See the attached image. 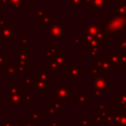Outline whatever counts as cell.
<instances>
[{
    "label": "cell",
    "instance_id": "cell-1",
    "mask_svg": "<svg viewBox=\"0 0 126 126\" xmlns=\"http://www.w3.org/2000/svg\"><path fill=\"white\" fill-rule=\"evenodd\" d=\"M103 30L106 40H113L116 35H124V32H126V16L117 15L114 12L111 13L103 22Z\"/></svg>",
    "mask_w": 126,
    "mask_h": 126
},
{
    "label": "cell",
    "instance_id": "cell-2",
    "mask_svg": "<svg viewBox=\"0 0 126 126\" xmlns=\"http://www.w3.org/2000/svg\"><path fill=\"white\" fill-rule=\"evenodd\" d=\"M75 94V90L71 88L70 85H51V101H63L66 104L70 102V94Z\"/></svg>",
    "mask_w": 126,
    "mask_h": 126
},
{
    "label": "cell",
    "instance_id": "cell-3",
    "mask_svg": "<svg viewBox=\"0 0 126 126\" xmlns=\"http://www.w3.org/2000/svg\"><path fill=\"white\" fill-rule=\"evenodd\" d=\"M48 61V71L52 72H65L67 70V68L70 66L71 64V60L69 57L66 56L65 53H58L57 55H55L52 59L47 60Z\"/></svg>",
    "mask_w": 126,
    "mask_h": 126
},
{
    "label": "cell",
    "instance_id": "cell-4",
    "mask_svg": "<svg viewBox=\"0 0 126 126\" xmlns=\"http://www.w3.org/2000/svg\"><path fill=\"white\" fill-rule=\"evenodd\" d=\"M65 22H51V24L47 28V38L54 40H64L66 39L65 33Z\"/></svg>",
    "mask_w": 126,
    "mask_h": 126
},
{
    "label": "cell",
    "instance_id": "cell-5",
    "mask_svg": "<svg viewBox=\"0 0 126 126\" xmlns=\"http://www.w3.org/2000/svg\"><path fill=\"white\" fill-rule=\"evenodd\" d=\"M109 80H110V74L97 73L88 81V84L93 86L94 89H96L103 94L109 89Z\"/></svg>",
    "mask_w": 126,
    "mask_h": 126
},
{
    "label": "cell",
    "instance_id": "cell-6",
    "mask_svg": "<svg viewBox=\"0 0 126 126\" xmlns=\"http://www.w3.org/2000/svg\"><path fill=\"white\" fill-rule=\"evenodd\" d=\"M17 36V28L8 22V24L0 29V39L4 44H10Z\"/></svg>",
    "mask_w": 126,
    "mask_h": 126
},
{
    "label": "cell",
    "instance_id": "cell-7",
    "mask_svg": "<svg viewBox=\"0 0 126 126\" xmlns=\"http://www.w3.org/2000/svg\"><path fill=\"white\" fill-rule=\"evenodd\" d=\"M92 66L95 69L97 73L102 74H110L115 70V66L111 65L105 58H98V59H92Z\"/></svg>",
    "mask_w": 126,
    "mask_h": 126
},
{
    "label": "cell",
    "instance_id": "cell-8",
    "mask_svg": "<svg viewBox=\"0 0 126 126\" xmlns=\"http://www.w3.org/2000/svg\"><path fill=\"white\" fill-rule=\"evenodd\" d=\"M16 64L18 67L22 68L26 72L31 70V60L29 57V53L22 50L21 48L16 49Z\"/></svg>",
    "mask_w": 126,
    "mask_h": 126
},
{
    "label": "cell",
    "instance_id": "cell-9",
    "mask_svg": "<svg viewBox=\"0 0 126 126\" xmlns=\"http://www.w3.org/2000/svg\"><path fill=\"white\" fill-rule=\"evenodd\" d=\"M65 75L70 77V80H79L84 75V67L78 62H71L70 66L65 71Z\"/></svg>",
    "mask_w": 126,
    "mask_h": 126
},
{
    "label": "cell",
    "instance_id": "cell-10",
    "mask_svg": "<svg viewBox=\"0 0 126 126\" xmlns=\"http://www.w3.org/2000/svg\"><path fill=\"white\" fill-rule=\"evenodd\" d=\"M26 100L24 94H7V106L8 107H25Z\"/></svg>",
    "mask_w": 126,
    "mask_h": 126
},
{
    "label": "cell",
    "instance_id": "cell-11",
    "mask_svg": "<svg viewBox=\"0 0 126 126\" xmlns=\"http://www.w3.org/2000/svg\"><path fill=\"white\" fill-rule=\"evenodd\" d=\"M102 27V22H84L85 35L95 36Z\"/></svg>",
    "mask_w": 126,
    "mask_h": 126
},
{
    "label": "cell",
    "instance_id": "cell-12",
    "mask_svg": "<svg viewBox=\"0 0 126 126\" xmlns=\"http://www.w3.org/2000/svg\"><path fill=\"white\" fill-rule=\"evenodd\" d=\"M111 0H92V2L87 5L88 8H90L93 13H105L106 8L105 6L110 3Z\"/></svg>",
    "mask_w": 126,
    "mask_h": 126
},
{
    "label": "cell",
    "instance_id": "cell-13",
    "mask_svg": "<svg viewBox=\"0 0 126 126\" xmlns=\"http://www.w3.org/2000/svg\"><path fill=\"white\" fill-rule=\"evenodd\" d=\"M101 45H102L101 41L98 40L96 37L91 36V35H85V37H84V43H83V47L85 49H88L89 50L91 48H100Z\"/></svg>",
    "mask_w": 126,
    "mask_h": 126
},
{
    "label": "cell",
    "instance_id": "cell-14",
    "mask_svg": "<svg viewBox=\"0 0 126 126\" xmlns=\"http://www.w3.org/2000/svg\"><path fill=\"white\" fill-rule=\"evenodd\" d=\"M42 52H43L44 57L47 60H50L55 55H57L58 53H60L62 51H61V48H58L55 43H49V44H47V47L42 49Z\"/></svg>",
    "mask_w": 126,
    "mask_h": 126
},
{
    "label": "cell",
    "instance_id": "cell-15",
    "mask_svg": "<svg viewBox=\"0 0 126 126\" xmlns=\"http://www.w3.org/2000/svg\"><path fill=\"white\" fill-rule=\"evenodd\" d=\"M17 64L15 62H6L3 65V75L7 77V80H12V76L16 75Z\"/></svg>",
    "mask_w": 126,
    "mask_h": 126
},
{
    "label": "cell",
    "instance_id": "cell-16",
    "mask_svg": "<svg viewBox=\"0 0 126 126\" xmlns=\"http://www.w3.org/2000/svg\"><path fill=\"white\" fill-rule=\"evenodd\" d=\"M125 104H126V89H120L118 93L114 94V105L119 108Z\"/></svg>",
    "mask_w": 126,
    "mask_h": 126
},
{
    "label": "cell",
    "instance_id": "cell-17",
    "mask_svg": "<svg viewBox=\"0 0 126 126\" xmlns=\"http://www.w3.org/2000/svg\"><path fill=\"white\" fill-rule=\"evenodd\" d=\"M115 50H116V49H115L114 47L111 48L109 52L105 53V57H104V58H105L111 65H113V66L116 67V66H119L120 57H119V53H117Z\"/></svg>",
    "mask_w": 126,
    "mask_h": 126
},
{
    "label": "cell",
    "instance_id": "cell-18",
    "mask_svg": "<svg viewBox=\"0 0 126 126\" xmlns=\"http://www.w3.org/2000/svg\"><path fill=\"white\" fill-rule=\"evenodd\" d=\"M37 79H38L37 75L29 76V77H26L25 79H23L20 82V84L21 85H24V87H25L26 90H33L34 89V86L36 84Z\"/></svg>",
    "mask_w": 126,
    "mask_h": 126
},
{
    "label": "cell",
    "instance_id": "cell-19",
    "mask_svg": "<svg viewBox=\"0 0 126 126\" xmlns=\"http://www.w3.org/2000/svg\"><path fill=\"white\" fill-rule=\"evenodd\" d=\"M74 101L76 103H78L81 107H88V105H89V94H88L75 93L74 94Z\"/></svg>",
    "mask_w": 126,
    "mask_h": 126
},
{
    "label": "cell",
    "instance_id": "cell-20",
    "mask_svg": "<svg viewBox=\"0 0 126 126\" xmlns=\"http://www.w3.org/2000/svg\"><path fill=\"white\" fill-rule=\"evenodd\" d=\"M33 92H34V94H47L48 85L45 84L44 82H42L41 80L37 79L36 84H35L34 89H33Z\"/></svg>",
    "mask_w": 126,
    "mask_h": 126
},
{
    "label": "cell",
    "instance_id": "cell-21",
    "mask_svg": "<svg viewBox=\"0 0 126 126\" xmlns=\"http://www.w3.org/2000/svg\"><path fill=\"white\" fill-rule=\"evenodd\" d=\"M114 13L121 16H126V0H119L114 4Z\"/></svg>",
    "mask_w": 126,
    "mask_h": 126
},
{
    "label": "cell",
    "instance_id": "cell-22",
    "mask_svg": "<svg viewBox=\"0 0 126 126\" xmlns=\"http://www.w3.org/2000/svg\"><path fill=\"white\" fill-rule=\"evenodd\" d=\"M30 38L31 36L29 34H22L20 36V41H21V49L26 51L27 53H30L31 48H30Z\"/></svg>",
    "mask_w": 126,
    "mask_h": 126
},
{
    "label": "cell",
    "instance_id": "cell-23",
    "mask_svg": "<svg viewBox=\"0 0 126 126\" xmlns=\"http://www.w3.org/2000/svg\"><path fill=\"white\" fill-rule=\"evenodd\" d=\"M38 79L47 85H52V74L50 71H39L37 75Z\"/></svg>",
    "mask_w": 126,
    "mask_h": 126
},
{
    "label": "cell",
    "instance_id": "cell-24",
    "mask_svg": "<svg viewBox=\"0 0 126 126\" xmlns=\"http://www.w3.org/2000/svg\"><path fill=\"white\" fill-rule=\"evenodd\" d=\"M101 115L103 116V119L106 125L111 126L115 124V111H106Z\"/></svg>",
    "mask_w": 126,
    "mask_h": 126
},
{
    "label": "cell",
    "instance_id": "cell-25",
    "mask_svg": "<svg viewBox=\"0 0 126 126\" xmlns=\"http://www.w3.org/2000/svg\"><path fill=\"white\" fill-rule=\"evenodd\" d=\"M52 22V14L50 12L42 15L40 18H38V26L43 27V26H49Z\"/></svg>",
    "mask_w": 126,
    "mask_h": 126
},
{
    "label": "cell",
    "instance_id": "cell-26",
    "mask_svg": "<svg viewBox=\"0 0 126 126\" xmlns=\"http://www.w3.org/2000/svg\"><path fill=\"white\" fill-rule=\"evenodd\" d=\"M9 2L11 4V7L12 8H15V10H16L17 13H20L21 10L26 7L25 0H9Z\"/></svg>",
    "mask_w": 126,
    "mask_h": 126
},
{
    "label": "cell",
    "instance_id": "cell-27",
    "mask_svg": "<svg viewBox=\"0 0 126 126\" xmlns=\"http://www.w3.org/2000/svg\"><path fill=\"white\" fill-rule=\"evenodd\" d=\"M115 124L119 126H126V114L120 111H115Z\"/></svg>",
    "mask_w": 126,
    "mask_h": 126
},
{
    "label": "cell",
    "instance_id": "cell-28",
    "mask_svg": "<svg viewBox=\"0 0 126 126\" xmlns=\"http://www.w3.org/2000/svg\"><path fill=\"white\" fill-rule=\"evenodd\" d=\"M31 120L34 122H39L43 120L42 111H31Z\"/></svg>",
    "mask_w": 126,
    "mask_h": 126
},
{
    "label": "cell",
    "instance_id": "cell-29",
    "mask_svg": "<svg viewBox=\"0 0 126 126\" xmlns=\"http://www.w3.org/2000/svg\"><path fill=\"white\" fill-rule=\"evenodd\" d=\"M89 51V57L92 59H98L101 58V53H100V48H91L88 50Z\"/></svg>",
    "mask_w": 126,
    "mask_h": 126
},
{
    "label": "cell",
    "instance_id": "cell-30",
    "mask_svg": "<svg viewBox=\"0 0 126 126\" xmlns=\"http://www.w3.org/2000/svg\"><path fill=\"white\" fill-rule=\"evenodd\" d=\"M7 89L9 91L8 94H21V84H18V85H15V86L8 85Z\"/></svg>",
    "mask_w": 126,
    "mask_h": 126
},
{
    "label": "cell",
    "instance_id": "cell-31",
    "mask_svg": "<svg viewBox=\"0 0 126 126\" xmlns=\"http://www.w3.org/2000/svg\"><path fill=\"white\" fill-rule=\"evenodd\" d=\"M69 5L71 9H83L84 8L83 0H70Z\"/></svg>",
    "mask_w": 126,
    "mask_h": 126
},
{
    "label": "cell",
    "instance_id": "cell-32",
    "mask_svg": "<svg viewBox=\"0 0 126 126\" xmlns=\"http://www.w3.org/2000/svg\"><path fill=\"white\" fill-rule=\"evenodd\" d=\"M118 50L120 57L119 67H126V49H118Z\"/></svg>",
    "mask_w": 126,
    "mask_h": 126
},
{
    "label": "cell",
    "instance_id": "cell-33",
    "mask_svg": "<svg viewBox=\"0 0 126 126\" xmlns=\"http://www.w3.org/2000/svg\"><path fill=\"white\" fill-rule=\"evenodd\" d=\"M79 121H80L79 126H93L91 120L89 119V117L87 115H81V116H79Z\"/></svg>",
    "mask_w": 126,
    "mask_h": 126
},
{
    "label": "cell",
    "instance_id": "cell-34",
    "mask_svg": "<svg viewBox=\"0 0 126 126\" xmlns=\"http://www.w3.org/2000/svg\"><path fill=\"white\" fill-rule=\"evenodd\" d=\"M84 37L83 34H76L73 39H70V44H82L84 43Z\"/></svg>",
    "mask_w": 126,
    "mask_h": 126
},
{
    "label": "cell",
    "instance_id": "cell-35",
    "mask_svg": "<svg viewBox=\"0 0 126 126\" xmlns=\"http://www.w3.org/2000/svg\"><path fill=\"white\" fill-rule=\"evenodd\" d=\"M102 121H104V119H103V116H102L101 114H94V115H93L92 118H91V122H92L93 126H94V125H96V124H99V123H101Z\"/></svg>",
    "mask_w": 126,
    "mask_h": 126
},
{
    "label": "cell",
    "instance_id": "cell-36",
    "mask_svg": "<svg viewBox=\"0 0 126 126\" xmlns=\"http://www.w3.org/2000/svg\"><path fill=\"white\" fill-rule=\"evenodd\" d=\"M48 13V10L47 8H35L33 10V16L35 18H40L42 15Z\"/></svg>",
    "mask_w": 126,
    "mask_h": 126
},
{
    "label": "cell",
    "instance_id": "cell-37",
    "mask_svg": "<svg viewBox=\"0 0 126 126\" xmlns=\"http://www.w3.org/2000/svg\"><path fill=\"white\" fill-rule=\"evenodd\" d=\"M104 112H106V103L98 102L96 106V114H103Z\"/></svg>",
    "mask_w": 126,
    "mask_h": 126
},
{
    "label": "cell",
    "instance_id": "cell-38",
    "mask_svg": "<svg viewBox=\"0 0 126 126\" xmlns=\"http://www.w3.org/2000/svg\"><path fill=\"white\" fill-rule=\"evenodd\" d=\"M115 49H126V34H124L123 39L119 40L118 43H116L114 45Z\"/></svg>",
    "mask_w": 126,
    "mask_h": 126
},
{
    "label": "cell",
    "instance_id": "cell-39",
    "mask_svg": "<svg viewBox=\"0 0 126 126\" xmlns=\"http://www.w3.org/2000/svg\"><path fill=\"white\" fill-rule=\"evenodd\" d=\"M57 113V110L54 108L52 102H48L47 103V115H50V116H55Z\"/></svg>",
    "mask_w": 126,
    "mask_h": 126
},
{
    "label": "cell",
    "instance_id": "cell-40",
    "mask_svg": "<svg viewBox=\"0 0 126 126\" xmlns=\"http://www.w3.org/2000/svg\"><path fill=\"white\" fill-rule=\"evenodd\" d=\"M24 96H25L26 102H30V103H33L34 102V94L26 93V94H24Z\"/></svg>",
    "mask_w": 126,
    "mask_h": 126
},
{
    "label": "cell",
    "instance_id": "cell-41",
    "mask_svg": "<svg viewBox=\"0 0 126 126\" xmlns=\"http://www.w3.org/2000/svg\"><path fill=\"white\" fill-rule=\"evenodd\" d=\"M51 102H52V104H53V106L56 110H60L63 107L66 106V103L63 102V101H51Z\"/></svg>",
    "mask_w": 126,
    "mask_h": 126
},
{
    "label": "cell",
    "instance_id": "cell-42",
    "mask_svg": "<svg viewBox=\"0 0 126 126\" xmlns=\"http://www.w3.org/2000/svg\"><path fill=\"white\" fill-rule=\"evenodd\" d=\"M60 120H49L47 121V126H61Z\"/></svg>",
    "mask_w": 126,
    "mask_h": 126
},
{
    "label": "cell",
    "instance_id": "cell-43",
    "mask_svg": "<svg viewBox=\"0 0 126 126\" xmlns=\"http://www.w3.org/2000/svg\"><path fill=\"white\" fill-rule=\"evenodd\" d=\"M7 58H8L7 53H0V65L3 66L6 62H8L7 61Z\"/></svg>",
    "mask_w": 126,
    "mask_h": 126
},
{
    "label": "cell",
    "instance_id": "cell-44",
    "mask_svg": "<svg viewBox=\"0 0 126 126\" xmlns=\"http://www.w3.org/2000/svg\"><path fill=\"white\" fill-rule=\"evenodd\" d=\"M97 74V72L95 71V69L93 67V66H89L88 67V75L90 76V77H94V75H96Z\"/></svg>",
    "mask_w": 126,
    "mask_h": 126
},
{
    "label": "cell",
    "instance_id": "cell-45",
    "mask_svg": "<svg viewBox=\"0 0 126 126\" xmlns=\"http://www.w3.org/2000/svg\"><path fill=\"white\" fill-rule=\"evenodd\" d=\"M0 4L3 6L4 9H11L12 8L9 0H0Z\"/></svg>",
    "mask_w": 126,
    "mask_h": 126
},
{
    "label": "cell",
    "instance_id": "cell-46",
    "mask_svg": "<svg viewBox=\"0 0 126 126\" xmlns=\"http://www.w3.org/2000/svg\"><path fill=\"white\" fill-rule=\"evenodd\" d=\"M93 95H94V97H96V98H100L101 95H102V93H101L100 91H98V90L93 88Z\"/></svg>",
    "mask_w": 126,
    "mask_h": 126
},
{
    "label": "cell",
    "instance_id": "cell-47",
    "mask_svg": "<svg viewBox=\"0 0 126 126\" xmlns=\"http://www.w3.org/2000/svg\"><path fill=\"white\" fill-rule=\"evenodd\" d=\"M23 126H38V122H34V121H25L24 120V123H23Z\"/></svg>",
    "mask_w": 126,
    "mask_h": 126
},
{
    "label": "cell",
    "instance_id": "cell-48",
    "mask_svg": "<svg viewBox=\"0 0 126 126\" xmlns=\"http://www.w3.org/2000/svg\"><path fill=\"white\" fill-rule=\"evenodd\" d=\"M25 75H26V71L17 66V69H16V76H25Z\"/></svg>",
    "mask_w": 126,
    "mask_h": 126
},
{
    "label": "cell",
    "instance_id": "cell-49",
    "mask_svg": "<svg viewBox=\"0 0 126 126\" xmlns=\"http://www.w3.org/2000/svg\"><path fill=\"white\" fill-rule=\"evenodd\" d=\"M7 24H8V19L6 17H2L0 19V29L3 28V27H5Z\"/></svg>",
    "mask_w": 126,
    "mask_h": 126
},
{
    "label": "cell",
    "instance_id": "cell-50",
    "mask_svg": "<svg viewBox=\"0 0 126 126\" xmlns=\"http://www.w3.org/2000/svg\"><path fill=\"white\" fill-rule=\"evenodd\" d=\"M24 120H12V126H23Z\"/></svg>",
    "mask_w": 126,
    "mask_h": 126
},
{
    "label": "cell",
    "instance_id": "cell-51",
    "mask_svg": "<svg viewBox=\"0 0 126 126\" xmlns=\"http://www.w3.org/2000/svg\"><path fill=\"white\" fill-rule=\"evenodd\" d=\"M118 111H120V112L126 114V104L123 105V106H121V107H119V108H118Z\"/></svg>",
    "mask_w": 126,
    "mask_h": 126
},
{
    "label": "cell",
    "instance_id": "cell-52",
    "mask_svg": "<svg viewBox=\"0 0 126 126\" xmlns=\"http://www.w3.org/2000/svg\"><path fill=\"white\" fill-rule=\"evenodd\" d=\"M40 0H30V3L31 4H37Z\"/></svg>",
    "mask_w": 126,
    "mask_h": 126
},
{
    "label": "cell",
    "instance_id": "cell-53",
    "mask_svg": "<svg viewBox=\"0 0 126 126\" xmlns=\"http://www.w3.org/2000/svg\"><path fill=\"white\" fill-rule=\"evenodd\" d=\"M91 2H92V0H83V3L86 4V5H89Z\"/></svg>",
    "mask_w": 126,
    "mask_h": 126
},
{
    "label": "cell",
    "instance_id": "cell-54",
    "mask_svg": "<svg viewBox=\"0 0 126 126\" xmlns=\"http://www.w3.org/2000/svg\"><path fill=\"white\" fill-rule=\"evenodd\" d=\"M2 12H3V9H2V8H0V19L2 18V17H1V16H2Z\"/></svg>",
    "mask_w": 126,
    "mask_h": 126
},
{
    "label": "cell",
    "instance_id": "cell-55",
    "mask_svg": "<svg viewBox=\"0 0 126 126\" xmlns=\"http://www.w3.org/2000/svg\"><path fill=\"white\" fill-rule=\"evenodd\" d=\"M61 126H70V125H68V124H61Z\"/></svg>",
    "mask_w": 126,
    "mask_h": 126
},
{
    "label": "cell",
    "instance_id": "cell-56",
    "mask_svg": "<svg viewBox=\"0 0 126 126\" xmlns=\"http://www.w3.org/2000/svg\"><path fill=\"white\" fill-rule=\"evenodd\" d=\"M111 126H119V125H117V124H113V125H111Z\"/></svg>",
    "mask_w": 126,
    "mask_h": 126
}]
</instances>
